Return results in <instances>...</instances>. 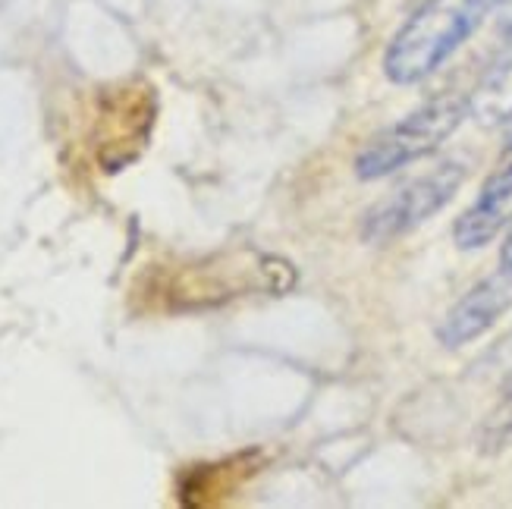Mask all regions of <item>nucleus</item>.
Returning <instances> with one entry per match:
<instances>
[{"label":"nucleus","mask_w":512,"mask_h":509,"mask_svg":"<svg viewBox=\"0 0 512 509\" xmlns=\"http://www.w3.org/2000/svg\"><path fill=\"white\" fill-rule=\"evenodd\" d=\"M494 7L497 0H425L387 44V79L396 85L431 79L484 26Z\"/></svg>","instance_id":"nucleus-1"},{"label":"nucleus","mask_w":512,"mask_h":509,"mask_svg":"<svg viewBox=\"0 0 512 509\" xmlns=\"http://www.w3.org/2000/svg\"><path fill=\"white\" fill-rule=\"evenodd\" d=\"M465 120H469V98L453 92L437 95L377 132L355 158V173L359 180H384L415 161H425L443 148Z\"/></svg>","instance_id":"nucleus-2"},{"label":"nucleus","mask_w":512,"mask_h":509,"mask_svg":"<svg viewBox=\"0 0 512 509\" xmlns=\"http://www.w3.org/2000/svg\"><path fill=\"white\" fill-rule=\"evenodd\" d=\"M465 176H469V164L450 158L431 167L428 173L415 176V180L396 186L390 195H384L381 202L365 211L362 239L371 242V246H387V242H396L399 236L428 224L437 211L453 202Z\"/></svg>","instance_id":"nucleus-3"},{"label":"nucleus","mask_w":512,"mask_h":509,"mask_svg":"<svg viewBox=\"0 0 512 509\" xmlns=\"http://www.w3.org/2000/svg\"><path fill=\"white\" fill-rule=\"evenodd\" d=\"M512 308V271L497 268L491 277L478 280L437 327V340L447 349H462L484 337Z\"/></svg>","instance_id":"nucleus-4"},{"label":"nucleus","mask_w":512,"mask_h":509,"mask_svg":"<svg viewBox=\"0 0 512 509\" xmlns=\"http://www.w3.org/2000/svg\"><path fill=\"white\" fill-rule=\"evenodd\" d=\"M509 220H512V142L503 151L497 167L487 173L475 202L456 217L453 242L462 252L484 249L509 227Z\"/></svg>","instance_id":"nucleus-5"},{"label":"nucleus","mask_w":512,"mask_h":509,"mask_svg":"<svg viewBox=\"0 0 512 509\" xmlns=\"http://www.w3.org/2000/svg\"><path fill=\"white\" fill-rule=\"evenodd\" d=\"M469 117L481 126H509L512 123V35L500 57L487 66V73L469 95Z\"/></svg>","instance_id":"nucleus-6"},{"label":"nucleus","mask_w":512,"mask_h":509,"mask_svg":"<svg viewBox=\"0 0 512 509\" xmlns=\"http://www.w3.org/2000/svg\"><path fill=\"white\" fill-rule=\"evenodd\" d=\"M509 447H512V381L506 384L500 406L487 415V422L478 431V450L481 453L494 456V453H503Z\"/></svg>","instance_id":"nucleus-7"},{"label":"nucleus","mask_w":512,"mask_h":509,"mask_svg":"<svg viewBox=\"0 0 512 509\" xmlns=\"http://www.w3.org/2000/svg\"><path fill=\"white\" fill-rule=\"evenodd\" d=\"M494 16H497V26H500V32L509 38V35H512V0H497Z\"/></svg>","instance_id":"nucleus-8"},{"label":"nucleus","mask_w":512,"mask_h":509,"mask_svg":"<svg viewBox=\"0 0 512 509\" xmlns=\"http://www.w3.org/2000/svg\"><path fill=\"white\" fill-rule=\"evenodd\" d=\"M500 268L512 271V220H509V227H506V239H503V249H500Z\"/></svg>","instance_id":"nucleus-9"},{"label":"nucleus","mask_w":512,"mask_h":509,"mask_svg":"<svg viewBox=\"0 0 512 509\" xmlns=\"http://www.w3.org/2000/svg\"><path fill=\"white\" fill-rule=\"evenodd\" d=\"M509 126H512V123H509Z\"/></svg>","instance_id":"nucleus-10"}]
</instances>
